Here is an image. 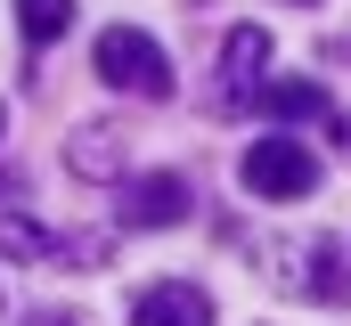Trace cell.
Segmentation results:
<instances>
[{
    "label": "cell",
    "mask_w": 351,
    "mask_h": 326,
    "mask_svg": "<svg viewBox=\"0 0 351 326\" xmlns=\"http://www.w3.org/2000/svg\"><path fill=\"white\" fill-rule=\"evenodd\" d=\"M131 326H213V302H204V286L172 277V286H147L131 302Z\"/></svg>",
    "instance_id": "5b68a950"
},
{
    "label": "cell",
    "mask_w": 351,
    "mask_h": 326,
    "mask_svg": "<svg viewBox=\"0 0 351 326\" xmlns=\"http://www.w3.org/2000/svg\"><path fill=\"white\" fill-rule=\"evenodd\" d=\"M237 171H245V188L269 196V204H278V196H311V188H319V155H311L302 139H286V131H278V139H254Z\"/></svg>",
    "instance_id": "3957f363"
},
{
    "label": "cell",
    "mask_w": 351,
    "mask_h": 326,
    "mask_svg": "<svg viewBox=\"0 0 351 326\" xmlns=\"http://www.w3.org/2000/svg\"><path fill=\"white\" fill-rule=\"evenodd\" d=\"M16 25H25V41L41 49V41H58V33L74 25V0H16Z\"/></svg>",
    "instance_id": "30bf717a"
},
{
    "label": "cell",
    "mask_w": 351,
    "mask_h": 326,
    "mask_svg": "<svg viewBox=\"0 0 351 326\" xmlns=\"http://www.w3.org/2000/svg\"><path fill=\"white\" fill-rule=\"evenodd\" d=\"M123 139H131L123 123H82V131H74V147H66V163H74L82 179H114V171H123V155H131Z\"/></svg>",
    "instance_id": "52a82bcc"
},
{
    "label": "cell",
    "mask_w": 351,
    "mask_h": 326,
    "mask_svg": "<svg viewBox=\"0 0 351 326\" xmlns=\"http://www.w3.org/2000/svg\"><path fill=\"white\" fill-rule=\"evenodd\" d=\"M262 90H269V33L262 25H237V33L221 41L213 106H221V114H245V106H262Z\"/></svg>",
    "instance_id": "7a4b0ae2"
},
{
    "label": "cell",
    "mask_w": 351,
    "mask_h": 326,
    "mask_svg": "<svg viewBox=\"0 0 351 326\" xmlns=\"http://www.w3.org/2000/svg\"><path fill=\"white\" fill-rule=\"evenodd\" d=\"M0 253H8V261H49V253H74V244H58L49 229H41V221L8 212V221H0Z\"/></svg>",
    "instance_id": "9c48e42d"
},
{
    "label": "cell",
    "mask_w": 351,
    "mask_h": 326,
    "mask_svg": "<svg viewBox=\"0 0 351 326\" xmlns=\"http://www.w3.org/2000/svg\"><path fill=\"white\" fill-rule=\"evenodd\" d=\"M294 294H311V302H351V269H343V244H335V237H311V244H302Z\"/></svg>",
    "instance_id": "8992f818"
},
{
    "label": "cell",
    "mask_w": 351,
    "mask_h": 326,
    "mask_svg": "<svg viewBox=\"0 0 351 326\" xmlns=\"http://www.w3.org/2000/svg\"><path fill=\"white\" fill-rule=\"evenodd\" d=\"M33 326H74V318H66V310H41V318H33Z\"/></svg>",
    "instance_id": "8fae6325"
},
{
    "label": "cell",
    "mask_w": 351,
    "mask_h": 326,
    "mask_svg": "<svg viewBox=\"0 0 351 326\" xmlns=\"http://www.w3.org/2000/svg\"><path fill=\"white\" fill-rule=\"evenodd\" d=\"M123 221H131V229H180V221H188V179H180V171L131 179V188H123Z\"/></svg>",
    "instance_id": "277c9868"
},
{
    "label": "cell",
    "mask_w": 351,
    "mask_h": 326,
    "mask_svg": "<svg viewBox=\"0 0 351 326\" xmlns=\"http://www.w3.org/2000/svg\"><path fill=\"white\" fill-rule=\"evenodd\" d=\"M262 114H278V123H335V106H327V90L319 82H269L262 90Z\"/></svg>",
    "instance_id": "ba28073f"
},
{
    "label": "cell",
    "mask_w": 351,
    "mask_h": 326,
    "mask_svg": "<svg viewBox=\"0 0 351 326\" xmlns=\"http://www.w3.org/2000/svg\"><path fill=\"white\" fill-rule=\"evenodd\" d=\"M90 74L114 82V90H131V98H172V58H164V41H147L139 25H106L98 49H90Z\"/></svg>",
    "instance_id": "6da1fadb"
}]
</instances>
